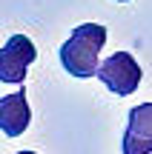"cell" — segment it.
<instances>
[{
  "mask_svg": "<svg viewBox=\"0 0 152 154\" xmlns=\"http://www.w3.org/2000/svg\"><path fill=\"white\" fill-rule=\"evenodd\" d=\"M37 60V49L26 34H11L0 49V80L3 83H23L26 69Z\"/></svg>",
  "mask_w": 152,
  "mask_h": 154,
  "instance_id": "obj_3",
  "label": "cell"
},
{
  "mask_svg": "<svg viewBox=\"0 0 152 154\" xmlns=\"http://www.w3.org/2000/svg\"><path fill=\"white\" fill-rule=\"evenodd\" d=\"M115 3H129V0H115Z\"/></svg>",
  "mask_w": 152,
  "mask_h": 154,
  "instance_id": "obj_7",
  "label": "cell"
},
{
  "mask_svg": "<svg viewBox=\"0 0 152 154\" xmlns=\"http://www.w3.org/2000/svg\"><path fill=\"white\" fill-rule=\"evenodd\" d=\"M17 154H37V151H17Z\"/></svg>",
  "mask_w": 152,
  "mask_h": 154,
  "instance_id": "obj_6",
  "label": "cell"
},
{
  "mask_svg": "<svg viewBox=\"0 0 152 154\" xmlns=\"http://www.w3.org/2000/svg\"><path fill=\"white\" fill-rule=\"evenodd\" d=\"M121 151L124 154H152V103H138L135 109H129Z\"/></svg>",
  "mask_w": 152,
  "mask_h": 154,
  "instance_id": "obj_4",
  "label": "cell"
},
{
  "mask_svg": "<svg viewBox=\"0 0 152 154\" xmlns=\"http://www.w3.org/2000/svg\"><path fill=\"white\" fill-rule=\"evenodd\" d=\"M95 77L112 94H118V97H129V94L138 91L144 72H141L138 60L129 54V51H115V54H109L103 63H98Z\"/></svg>",
  "mask_w": 152,
  "mask_h": 154,
  "instance_id": "obj_2",
  "label": "cell"
},
{
  "mask_svg": "<svg viewBox=\"0 0 152 154\" xmlns=\"http://www.w3.org/2000/svg\"><path fill=\"white\" fill-rule=\"evenodd\" d=\"M106 26L101 23H83L69 34V40L60 46V66L69 72V77H78V80L95 77L101 51L106 46Z\"/></svg>",
  "mask_w": 152,
  "mask_h": 154,
  "instance_id": "obj_1",
  "label": "cell"
},
{
  "mask_svg": "<svg viewBox=\"0 0 152 154\" xmlns=\"http://www.w3.org/2000/svg\"><path fill=\"white\" fill-rule=\"evenodd\" d=\"M32 123V109L26 103V88L0 97V131L6 137H20Z\"/></svg>",
  "mask_w": 152,
  "mask_h": 154,
  "instance_id": "obj_5",
  "label": "cell"
}]
</instances>
